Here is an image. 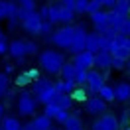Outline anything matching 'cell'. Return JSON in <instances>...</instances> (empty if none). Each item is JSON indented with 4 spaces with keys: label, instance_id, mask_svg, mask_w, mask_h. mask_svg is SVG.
Here are the masks:
<instances>
[{
    "label": "cell",
    "instance_id": "obj_1",
    "mask_svg": "<svg viewBox=\"0 0 130 130\" xmlns=\"http://www.w3.org/2000/svg\"><path fill=\"white\" fill-rule=\"evenodd\" d=\"M32 93H34V97L38 99V103H41V105H49L57 91H55V85L49 81V79H41V77H40V79L32 81Z\"/></svg>",
    "mask_w": 130,
    "mask_h": 130
},
{
    "label": "cell",
    "instance_id": "obj_2",
    "mask_svg": "<svg viewBox=\"0 0 130 130\" xmlns=\"http://www.w3.org/2000/svg\"><path fill=\"white\" fill-rule=\"evenodd\" d=\"M20 24L28 34L38 36L41 34V26H43V18L40 16V12L36 10H22L20 8Z\"/></svg>",
    "mask_w": 130,
    "mask_h": 130
},
{
    "label": "cell",
    "instance_id": "obj_3",
    "mask_svg": "<svg viewBox=\"0 0 130 130\" xmlns=\"http://www.w3.org/2000/svg\"><path fill=\"white\" fill-rule=\"evenodd\" d=\"M63 55L59 51H53V49H45L40 53V65L47 71L49 75H57L63 67Z\"/></svg>",
    "mask_w": 130,
    "mask_h": 130
},
{
    "label": "cell",
    "instance_id": "obj_4",
    "mask_svg": "<svg viewBox=\"0 0 130 130\" xmlns=\"http://www.w3.org/2000/svg\"><path fill=\"white\" fill-rule=\"evenodd\" d=\"M73 36H75V28L73 26H65V28H61V30H55V32L49 34V41L55 43L57 47L69 51L71 43H73Z\"/></svg>",
    "mask_w": 130,
    "mask_h": 130
},
{
    "label": "cell",
    "instance_id": "obj_5",
    "mask_svg": "<svg viewBox=\"0 0 130 130\" xmlns=\"http://www.w3.org/2000/svg\"><path fill=\"white\" fill-rule=\"evenodd\" d=\"M36 105H38V99L34 97V93L24 91V93L18 97V112L24 114V116L36 112Z\"/></svg>",
    "mask_w": 130,
    "mask_h": 130
},
{
    "label": "cell",
    "instance_id": "obj_6",
    "mask_svg": "<svg viewBox=\"0 0 130 130\" xmlns=\"http://www.w3.org/2000/svg\"><path fill=\"white\" fill-rule=\"evenodd\" d=\"M87 47V30L83 28V26H75V36H73V43H71V47L69 51L71 53H79L83 49Z\"/></svg>",
    "mask_w": 130,
    "mask_h": 130
},
{
    "label": "cell",
    "instance_id": "obj_7",
    "mask_svg": "<svg viewBox=\"0 0 130 130\" xmlns=\"http://www.w3.org/2000/svg\"><path fill=\"white\" fill-rule=\"evenodd\" d=\"M73 65L77 69H89V67H95V53L89 51V49H83L79 53H75Z\"/></svg>",
    "mask_w": 130,
    "mask_h": 130
},
{
    "label": "cell",
    "instance_id": "obj_8",
    "mask_svg": "<svg viewBox=\"0 0 130 130\" xmlns=\"http://www.w3.org/2000/svg\"><path fill=\"white\" fill-rule=\"evenodd\" d=\"M91 20H93V26H95V30L99 34H106L110 30V22H108V12H103V10H99V12H93L91 14Z\"/></svg>",
    "mask_w": 130,
    "mask_h": 130
},
{
    "label": "cell",
    "instance_id": "obj_9",
    "mask_svg": "<svg viewBox=\"0 0 130 130\" xmlns=\"http://www.w3.org/2000/svg\"><path fill=\"white\" fill-rule=\"evenodd\" d=\"M87 112L89 114H103L106 110V101L103 97H101V95H93V97H89L87 99Z\"/></svg>",
    "mask_w": 130,
    "mask_h": 130
},
{
    "label": "cell",
    "instance_id": "obj_10",
    "mask_svg": "<svg viewBox=\"0 0 130 130\" xmlns=\"http://www.w3.org/2000/svg\"><path fill=\"white\" fill-rule=\"evenodd\" d=\"M93 130H118V118L114 114H105L103 118L95 120Z\"/></svg>",
    "mask_w": 130,
    "mask_h": 130
},
{
    "label": "cell",
    "instance_id": "obj_11",
    "mask_svg": "<svg viewBox=\"0 0 130 130\" xmlns=\"http://www.w3.org/2000/svg\"><path fill=\"white\" fill-rule=\"evenodd\" d=\"M8 53L14 57V59H24V57L28 55V41H24V40H14V41H10Z\"/></svg>",
    "mask_w": 130,
    "mask_h": 130
},
{
    "label": "cell",
    "instance_id": "obj_12",
    "mask_svg": "<svg viewBox=\"0 0 130 130\" xmlns=\"http://www.w3.org/2000/svg\"><path fill=\"white\" fill-rule=\"evenodd\" d=\"M45 114H47L51 120H57V122H61V124H63V122L67 120V116H69L67 108H61V106L53 105V103L45 105Z\"/></svg>",
    "mask_w": 130,
    "mask_h": 130
},
{
    "label": "cell",
    "instance_id": "obj_13",
    "mask_svg": "<svg viewBox=\"0 0 130 130\" xmlns=\"http://www.w3.org/2000/svg\"><path fill=\"white\" fill-rule=\"evenodd\" d=\"M103 85H105V79H103V75L97 73V71H89V77H87V89L93 93V95H99V91L103 89Z\"/></svg>",
    "mask_w": 130,
    "mask_h": 130
},
{
    "label": "cell",
    "instance_id": "obj_14",
    "mask_svg": "<svg viewBox=\"0 0 130 130\" xmlns=\"http://www.w3.org/2000/svg\"><path fill=\"white\" fill-rule=\"evenodd\" d=\"M95 67H103V69L112 67V53L108 49H99L95 53Z\"/></svg>",
    "mask_w": 130,
    "mask_h": 130
},
{
    "label": "cell",
    "instance_id": "obj_15",
    "mask_svg": "<svg viewBox=\"0 0 130 130\" xmlns=\"http://www.w3.org/2000/svg\"><path fill=\"white\" fill-rule=\"evenodd\" d=\"M114 93H116V101H120V103L130 101V83H126V81L118 83L114 87Z\"/></svg>",
    "mask_w": 130,
    "mask_h": 130
},
{
    "label": "cell",
    "instance_id": "obj_16",
    "mask_svg": "<svg viewBox=\"0 0 130 130\" xmlns=\"http://www.w3.org/2000/svg\"><path fill=\"white\" fill-rule=\"evenodd\" d=\"M71 101H73V97H71L69 93H55L53 99H51V103L57 105V106H61V108H69V106H71Z\"/></svg>",
    "mask_w": 130,
    "mask_h": 130
},
{
    "label": "cell",
    "instance_id": "obj_17",
    "mask_svg": "<svg viewBox=\"0 0 130 130\" xmlns=\"http://www.w3.org/2000/svg\"><path fill=\"white\" fill-rule=\"evenodd\" d=\"M8 20H10V28H16L18 20H20V4L8 2Z\"/></svg>",
    "mask_w": 130,
    "mask_h": 130
},
{
    "label": "cell",
    "instance_id": "obj_18",
    "mask_svg": "<svg viewBox=\"0 0 130 130\" xmlns=\"http://www.w3.org/2000/svg\"><path fill=\"white\" fill-rule=\"evenodd\" d=\"M59 75H61V79H65V81H75V75H77V67H75L73 63H63V67H61Z\"/></svg>",
    "mask_w": 130,
    "mask_h": 130
},
{
    "label": "cell",
    "instance_id": "obj_19",
    "mask_svg": "<svg viewBox=\"0 0 130 130\" xmlns=\"http://www.w3.org/2000/svg\"><path fill=\"white\" fill-rule=\"evenodd\" d=\"M63 126H65V130H83V122L77 114H69L67 120L63 122Z\"/></svg>",
    "mask_w": 130,
    "mask_h": 130
},
{
    "label": "cell",
    "instance_id": "obj_20",
    "mask_svg": "<svg viewBox=\"0 0 130 130\" xmlns=\"http://www.w3.org/2000/svg\"><path fill=\"white\" fill-rule=\"evenodd\" d=\"M34 124H36L38 130H51V118H49L45 112L40 114V116H36V118H34Z\"/></svg>",
    "mask_w": 130,
    "mask_h": 130
},
{
    "label": "cell",
    "instance_id": "obj_21",
    "mask_svg": "<svg viewBox=\"0 0 130 130\" xmlns=\"http://www.w3.org/2000/svg\"><path fill=\"white\" fill-rule=\"evenodd\" d=\"M126 18H128V16H120V14H118V12H114V10H110V12H108V22H110V28H114L116 32L120 30L122 22H124Z\"/></svg>",
    "mask_w": 130,
    "mask_h": 130
},
{
    "label": "cell",
    "instance_id": "obj_22",
    "mask_svg": "<svg viewBox=\"0 0 130 130\" xmlns=\"http://www.w3.org/2000/svg\"><path fill=\"white\" fill-rule=\"evenodd\" d=\"M73 14H75V10L59 4V24H69V22L73 20Z\"/></svg>",
    "mask_w": 130,
    "mask_h": 130
},
{
    "label": "cell",
    "instance_id": "obj_23",
    "mask_svg": "<svg viewBox=\"0 0 130 130\" xmlns=\"http://www.w3.org/2000/svg\"><path fill=\"white\" fill-rule=\"evenodd\" d=\"M20 128H22V124H20L18 118H14V116H4L2 118V130H20Z\"/></svg>",
    "mask_w": 130,
    "mask_h": 130
},
{
    "label": "cell",
    "instance_id": "obj_24",
    "mask_svg": "<svg viewBox=\"0 0 130 130\" xmlns=\"http://www.w3.org/2000/svg\"><path fill=\"white\" fill-rule=\"evenodd\" d=\"M77 87V81H61V83H55V91L57 93H73V89Z\"/></svg>",
    "mask_w": 130,
    "mask_h": 130
},
{
    "label": "cell",
    "instance_id": "obj_25",
    "mask_svg": "<svg viewBox=\"0 0 130 130\" xmlns=\"http://www.w3.org/2000/svg\"><path fill=\"white\" fill-rule=\"evenodd\" d=\"M114 12H118L120 16H128V10H130V0H120L112 6Z\"/></svg>",
    "mask_w": 130,
    "mask_h": 130
},
{
    "label": "cell",
    "instance_id": "obj_26",
    "mask_svg": "<svg viewBox=\"0 0 130 130\" xmlns=\"http://www.w3.org/2000/svg\"><path fill=\"white\" fill-rule=\"evenodd\" d=\"M108 51L112 53V57H118V59H124V61H128V59H130L128 47H110Z\"/></svg>",
    "mask_w": 130,
    "mask_h": 130
},
{
    "label": "cell",
    "instance_id": "obj_27",
    "mask_svg": "<svg viewBox=\"0 0 130 130\" xmlns=\"http://www.w3.org/2000/svg\"><path fill=\"white\" fill-rule=\"evenodd\" d=\"M99 95L105 99L106 103H108V101H116V93H114V89L108 87V85H103V89L99 91Z\"/></svg>",
    "mask_w": 130,
    "mask_h": 130
},
{
    "label": "cell",
    "instance_id": "obj_28",
    "mask_svg": "<svg viewBox=\"0 0 130 130\" xmlns=\"http://www.w3.org/2000/svg\"><path fill=\"white\" fill-rule=\"evenodd\" d=\"M87 77H89V69H77L75 81H77L79 87H85V85H87Z\"/></svg>",
    "mask_w": 130,
    "mask_h": 130
},
{
    "label": "cell",
    "instance_id": "obj_29",
    "mask_svg": "<svg viewBox=\"0 0 130 130\" xmlns=\"http://www.w3.org/2000/svg\"><path fill=\"white\" fill-rule=\"evenodd\" d=\"M8 73L4 71V73H0V99L6 97V93H8Z\"/></svg>",
    "mask_w": 130,
    "mask_h": 130
},
{
    "label": "cell",
    "instance_id": "obj_30",
    "mask_svg": "<svg viewBox=\"0 0 130 130\" xmlns=\"http://www.w3.org/2000/svg\"><path fill=\"white\" fill-rule=\"evenodd\" d=\"M89 2H91V0H75V12H79V14H87Z\"/></svg>",
    "mask_w": 130,
    "mask_h": 130
},
{
    "label": "cell",
    "instance_id": "obj_31",
    "mask_svg": "<svg viewBox=\"0 0 130 130\" xmlns=\"http://www.w3.org/2000/svg\"><path fill=\"white\" fill-rule=\"evenodd\" d=\"M34 79H32V75L30 73H22V75H18V79H16V83L20 85V87H26V85H30Z\"/></svg>",
    "mask_w": 130,
    "mask_h": 130
},
{
    "label": "cell",
    "instance_id": "obj_32",
    "mask_svg": "<svg viewBox=\"0 0 130 130\" xmlns=\"http://www.w3.org/2000/svg\"><path fill=\"white\" fill-rule=\"evenodd\" d=\"M16 2L20 4L22 10H36V2L34 0H16Z\"/></svg>",
    "mask_w": 130,
    "mask_h": 130
},
{
    "label": "cell",
    "instance_id": "obj_33",
    "mask_svg": "<svg viewBox=\"0 0 130 130\" xmlns=\"http://www.w3.org/2000/svg\"><path fill=\"white\" fill-rule=\"evenodd\" d=\"M99 10H103V4H101V0H91V2H89V8H87V12H89V14H93V12H99Z\"/></svg>",
    "mask_w": 130,
    "mask_h": 130
},
{
    "label": "cell",
    "instance_id": "obj_34",
    "mask_svg": "<svg viewBox=\"0 0 130 130\" xmlns=\"http://www.w3.org/2000/svg\"><path fill=\"white\" fill-rule=\"evenodd\" d=\"M118 34H122V36H128L130 38V16L122 22V26H120V30H118Z\"/></svg>",
    "mask_w": 130,
    "mask_h": 130
},
{
    "label": "cell",
    "instance_id": "obj_35",
    "mask_svg": "<svg viewBox=\"0 0 130 130\" xmlns=\"http://www.w3.org/2000/svg\"><path fill=\"white\" fill-rule=\"evenodd\" d=\"M71 97H73V99H77V101H87V95H85V91H83V89H77V87L73 89Z\"/></svg>",
    "mask_w": 130,
    "mask_h": 130
},
{
    "label": "cell",
    "instance_id": "obj_36",
    "mask_svg": "<svg viewBox=\"0 0 130 130\" xmlns=\"http://www.w3.org/2000/svg\"><path fill=\"white\" fill-rule=\"evenodd\" d=\"M4 18H8V2L0 0V20H4Z\"/></svg>",
    "mask_w": 130,
    "mask_h": 130
},
{
    "label": "cell",
    "instance_id": "obj_37",
    "mask_svg": "<svg viewBox=\"0 0 130 130\" xmlns=\"http://www.w3.org/2000/svg\"><path fill=\"white\" fill-rule=\"evenodd\" d=\"M128 61H124V59H118V57H112V69H124Z\"/></svg>",
    "mask_w": 130,
    "mask_h": 130
},
{
    "label": "cell",
    "instance_id": "obj_38",
    "mask_svg": "<svg viewBox=\"0 0 130 130\" xmlns=\"http://www.w3.org/2000/svg\"><path fill=\"white\" fill-rule=\"evenodd\" d=\"M4 53H8V43L6 40H0V55H4Z\"/></svg>",
    "mask_w": 130,
    "mask_h": 130
},
{
    "label": "cell",
    "instance_id": "obj_39",
    "mask_svg": "<svg viewBox=\"0 0 130 130\" xmlns=\"http://www.w3.org/2000/svg\"><path fill=\"white\" fill-rule=\"evenodd\" d=\"M20 130H38V128H36V124H34V120H32V122H26Z\"/></svg>",
    "mask_w": 130,
    "mask_h": 130
},
{
    "label": "cell",
    "instance_id": "obj_40",
    "mask_svg": "<svg viewBox=\"0 0 130 130\" xmlns=\"http://www.w3.org/2000/svg\"><path fill=\"white\" fill-rule=\"evenodd\" d=\"M36 51H38V45L32 43V41H28V53H36Z\"/></svg>",
    "mask_w": 130,
    "mask_h": 130
},
{
    "label": "cell",
    "instance_id": "obj_41",
    "mask_svg": "<svg viewBox=\"0 0 130 130\" xmlns=\"http://www.w3.org/2000/svg\"><path fill=\"white\" fill-rule=\"evenodd\" d=\"M101 4H103V6H108V8H112L114 4H116V0H101Z\"/></svg>",
    "mask_w": 130,
    "mask_h": 130
},
{
    "label": "cell",
    "instance_id": "obj_42",
    "mask_svg": "<svg viewBox=\"0 0 130 130\" xmlns=\"http://www.w3.org/2000/svg\"><path fill=\"white\" fill-rule=\"evenodd\" d=\"M40 16L43 18V20H47V6H41L40 8Z\"/></svg>",
    "mask_w": 130,
    "mask_h": 130
},
{
    "label": "cell",
    "instance_id": "obj_43",
    "mask_svg": "<svg viewBox=\"0 0 130 130\" xmlns=\"http://www.w3.org/2000/svg\"><path fill=\"white\" fill-rule=\"evenodd\" d=\"M28 73L32 75V79H34V81H36V79H40V73H38L36 69H32V71H28Z\"/></svg>",
    "mask_w": 130,
    "mask_h": 130
},
{
    "label": "cell",
    "instance_id": "obj_44",
    "mask_svg": "<svg viewBox=\"0 0 130 130\" xmlns=\"http://www.w3.org/2000/svg\"><path fill=\"white\" fill-rule=\"evenodd\" d=\"M4 112H6V108H4V105H0V120L4 118Z\"/></svg>",
    "mask_w": 130,
    "mask_h": 130
},
{
    "label": "cell",
    "instance_id": "obj_45",
    "mask_svg": "<svg viewBox=\"0 0 130 130\" xmlns=\"http://www.w3.org/2000/svg\"><path fill=\"white\" fill-rule=\"evenodd\" d=\"M126 67H128V69H130V59H128V63H126Z\"/></svg>",
    "mask_w": 130,
    "mask_h": 130
},
{
    "label": "cell",
    "instance_id": "obj_46",
    "mask_svg": "<svg viewBox=\"0 0 130 130\" xmlns=\"http://www.w3.org/2000/svg\"><path fill=\"white\" fill-rule=\"evenodd\" d=\"M0 130H2V124H0Z\"/></svg>",
    "mask_w": 130,
    "mask_h": 130
},
{
    "label": "cell",
    "instance_id": "obj_47",
    "mask_svg": "<svg viewBox=\"0 0 130 130\" xmlns=\"http://www.w3.org/2000/svg\"><path fill=\"white\" fill-rule=\"evenodd\" d=\"M128 16H130V10H128Z\"/></svg>",
    "mask_w": 130,
    "mask_h": 130
},
{
    "label": "cell",
    "instance_id": "obj_48",
    "mask_svg": "<svg viewBox=\"0 0 130 130\" xmlns=\"http://www.w3.org/2000/svg\"><path fill=\"white\" fill-rule=\"evenodd\" d=\"M128 51H130V45H128Z\"/></svg>",
    "mask_w": 130,
    "mask_h": 130
},
{
    "label": "cell",
    "instance_id": "obj_49",
    "mask_svg": "<svg viewBox=\"0 0 130 130\" xmlns=\"http://www.w3.org/2000/svg\"><path fill=\"white\" fill-rule=\"evenodd\" d=\"M116 2H120V0H116Z\"/></svg>",
    "mask_w": 130,
    "mask_h": 130
},
{
    "label": "cell",
    "instance_id": "obj_50",
    "mask_svg": "<svg viewBox=\"0 0 130 130\" xmlns=\"http://www.w3.org/2000/svg\"><path fill=\"white\" fill-rule=\"evenodd\" d=\"M126 130H128V128H126Z\"/></svg>",
    "mask_w": 130,
    "mask_h": 130
},
{
    "label": "cell",
    "instance_id": "obj_51",
    "mask_svg": "<svg viewBox=\"0 0 130 130\" xmlns=\"http://www.w3.org/2000/svg\"><path fill=\"white\" fill-rule=\"evenodd\" d=\"M51 130H53V128H51Z\"/></svg>",
    "mask_w": 130,
    "mask_h": 130
}]
</instances>
